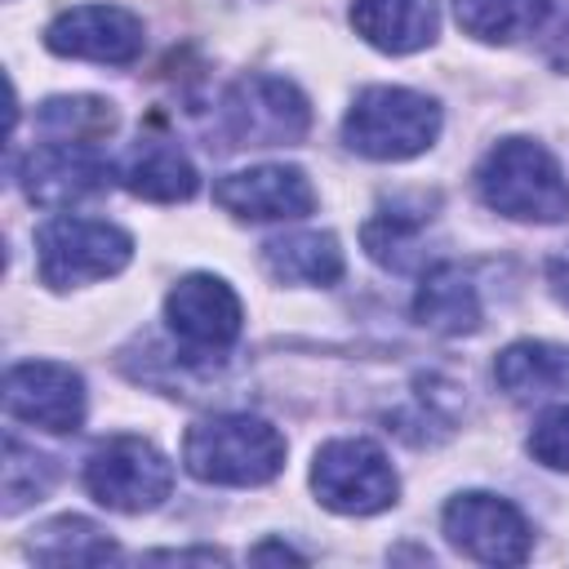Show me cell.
I'll use <instances>...</instances> for the list:
<instances>
[{"mask_svg":"<svg viewBox=\"0 0 569 569\" xmlns=\"http://www.w3.org/2000/svg\"><path fill=\"white\" fill-rule=\"evenodd\" d=\"M249 560H293V565H302V556H298V551H289L284 542H262V547H253V551H249Z\"/></svg>","mask_w":569,"mask_h":569,"instance_id":"27","label":"cell"},{"mask_svg":"<svg viewBox=\"0 0 569 569\" xmlns=\"http://www.w3.org/2000/svg\"><path fill=\"white\" fill-rule=\"evenodd\" d=\"M351 27L365 44L382 53H418L440 31L436 0H356Z\"/></svg>","mask_w":569,"mask_h":569,"instance_id":"14","label":"cell"},{"mask_svg":"<svg viewBox=\"0 0 569 569\" xmlns=\"http://www.w3.org/2000/svg\"><path fill=\"white\" fill-rule=\"evenodd\" d=\"M27 556L36 565H107L116 560V538L84 516H58L31 533Z\"/></svg>","mask_w":569,"mask_h":569,"instance_id":"19","label":"cell"},{"mask_svg":"<svg viewBox=\"0 0 569 569\" xmlns=\"http://www.w3.org/2000/svg\"><path fill=\"white\" fill-rule=\"evenodd\" d=\"M365 253L387 271H413L422 262V222L409 213H378L360 231Z\"/></svg>","mask_w":569,"mask_h":569,"instance_id":"22","label":"cell"},{"mask_svg":"<svg viewBox=\"0 0 569 569\" xmlns=\"http://www.w3.org/2000/svg\"><path fill=\"white\" fill-rule=\"evenodd\" d=\"M311 489H316V502L338 516H378L400 498V480L387 453L360 436H342L316 449Z\"/></svg>","mask_w":569,"mask_h":569,"instance_id":"6","label":"cell"},{"mask_svg":"<svg viewBox=\"0 0 569 569\" xmlns=\"http://www.w3.org/2000/svg\"><path fill=\"white\" fill-rule=\"evenodd\" d=\"M547 13H551V0H453L458 27L485 44H511L538 31Z\"/></svg>","mask_w":569,"mask_h":569,"instance_id":"20","label":"cell"},{"mask_svg":"<svg viewBox=\"0 0 569 569\" xmlns=\"http://www.w3.org/2000/svg\"><path fill=\"white\" fill-rule=\"evenodd\" d=\"M529 453H533V462H542L551 471H569V405H556L533 422Z\"/></svg>","mask_w":569,"mask_h":569,"instance_id":"24","label":"cell"},{"mask_svg":"<svg viewBox=\"0 0 569 569\" xmlns=\"http://www.w3.org/2000/svg\"><path fill=\"white\" fill-rule=\"evenodd\" d=\"M58 480L53 458L27 449L18 436L4 440V516H18L22 507L40 502Z\"/></svg>","mask_w":569,"mask_h":569,"instance_id":"23","label":"cell"},{"mask_svg":"<svg viewBox=\"0 0 569 569\" xmlns=\"http://www.w3.org/2000/svg\"><path fill=\"white\" fill-rule=\"evenodd\" d=\"M142 44H147L142 18L120 4H71L44 27V49L58 58L124 67L142 53Z\"/></svg>","mask_w":569,"mask_h":569,"instance_id":"12","label":"cell"},{"mask_svg":"<svg viewBox=\"0 0 569 569\" xmlns=\"http://www.w3.org/2000/svg\"><path fill=\"white\" fill-rule=\"evenodd\" d=\"M84 489L107 511L142 516L173 493V462L142 436H111L84 458Z\"/></svg>","mask_w":569,"mask_h":569,"instance_id":"5","label":"cell"},{"mask_svg":"<svg viewBox=\"0 0 569 569\" xmlns=\"http://www.w3.org/2000/svg\"><path fill=\"white\" fill-rule=\"evenodd\" d=\"M436 138H440V102L400 84L360 89L342 116V142L365 160H409L422 156Z\"/></svg>","mask_w":569,"mask_h":569,"instance_id":"3","label":"cell"},{"mask_svg":"<svg viewBox=\"0 0 569 569\" xmlns=\"http://www.w3.org/2000/svg\"><path fill=\"white\" fill-rule=\"evenodd\" d=\"M493 382L511 400H547L569 391V347L542 342V338H520L498 351L493 360Z\"/></svg>","mask_w":569,"mask_h":569,"instance_id":"17","label":"cell"},{"mask_svg":"<svg viewBox=\"0 0 569 569\" xmlns=\"http://www.w3.org/2000/svg\"><path fill=\"white\" fill-rule=\"evenodd\" d=\"M413 320L445 333V338L476 333L485 311H480V293H476L471 276L458 262L427 267L422 280H418V293H413Z\"/></svg>","mask_w":569,"mask_h":569,"instance_id":"15","label":"cell"},{"mask_svg":"<svg viewBox=\"0 0 569 569\" xmlns=\"http://www.w3.org/2000/svg\"><path fill=\"white\" fill-rule=\"evenodd\" d=\"M111 178L116 169L98 151V142H67V138L40 142L18 169L27 200L40 209H71L80 200H93L111 187Z\"/></svg>","mask_w":569,"mask_h":569,"instance_id":"10","label":"cell"},{"mask_svg":"<svg viewBox=\"0 0 569 569\" xmlns=\"http://www.w3.org/2000/svg\"><path fill=\"white\" fill-rule=\"evenodd\" d=\"M133 258V236L98 218H49L36 231V267L49 289H80L120 276Z\"/></svg>","mask_w":569,"mask_h":569,"instance_id":"4","label":"cell"},{"mask_svg":"<svg viewBox=\"0 0 569 569\" xmlns=\"http://www.w3.org/2000/svg\"><path fill=\"white\" fill-rule=\"evenodd\" d=\"M222 124L236 147H293L311 129V102L293 80L249 71L222 93Z\"/></svg>","mask_w":569,"mask_h":569,"instance_id":"7","label":"cell"},{"mask_svg":"<svg viewBox=\"0 0 569 569\" xmlns=\"http://www.w3.org/2000/svg\"><path fill=\"white\" fill-rule=\"evenodd\" d=\"M182 467L204 485L253 489L280 476L284 436L258 413H213L182 436Z\"/></svg>","mask_w":569,"mask_h":569,"instance_id":"1","label":"cell"},{"mask_svg":"<svg viewBox=\"0 0 569 569\" xmlns=\"http://www.w3.org/2000/svg\"><path fill=\"white\" fill-rule=\"evenodd\" d=\"M164 325L187 360H222L244 329V307L222 276L191 271L164 293Z\"/></svg>","mask_w":569,"mask_h":569,"instance_id":"8","label":"cell"},{"mask_svg":"<svg viewBox=\"0 0 569 569\" xmlns=\"http://www.w3.org/2000/svg\"><path fill=\"white\" fill-rule=\"evenodd\" d=\"M213 200L240 222H289L316 209V191L298 164H253L213 182Z\"/></svg>","mask_w":569,"mask_h":569,"instance_id":"13","label":"cell"},{"mask_svg":"<svg viewBox=\"0 0 569 569\" xmlns=\"http://www.w3.org/2000/svg\"><path fill=\"white\" fill-rule=\"evenodd\" d=\"M147 560H204V565H218L222 551H213V547H200V551H151Z\"/></svg>","mask_w":569,"mask_h":569,"instance_id":"26","label":"cell"},{"mask_svg":"<svg viewBox=\"0 0 569 569\" xmlns=\"http://www.w3.org/2000/svg\"><path fill=\"white\" fill-rule=\"evenodd\" d=\"M40 129L49 138H67V142H102L107 133H116V107L107 98H49L40 102Z\"/></svg>","mask_w":569,"mask_h":569,"instance_id":"21","label":"cell"},{"mask_svg":"<svg viewBox=\"0 0 569 569\" xmlns=\"http://www.w3.org/2000/svg\"><path fill=\"white\" fill-rule=\"evenodd\" d=\"M547 280H551V293L569 307V253H560V258L547 262Z\"/></svg>","mask_w":569,"mask_h":569,"instance_id":"25","label":"cell"},{"mask_svg":"<svg viewBox=\"0 0 569 569\" xmlns=\"http://www.w3.org/2000/svg\"><path fill=\"white\" fill-rule=\"evenodd\" d=\"M4 409L18 422L67 436L84 422V378L62 360H18L4 373Z\"/></svg>","mask_w":569,"mask_h":569,"instance_id":"11","label":"cell"},{"mask_svg":"<svg viewBox=\"0 0 569 569\" xmlns=\"http://www.w3.org/2000/svg\"><path fill=\"white\" fill-rule=\"evenodd\" d=\"M262 267L280 284H338L342 244L333 231H289L262 244Z\"/></svg>","mask_w":569,"mask_h":569,"instance_id":"18","label":"cell"},{"mask_svg":"<svg viewBox=\"0 0 569 569\" xmlns=\"http://www.w3.org/2000/svg\"><path fill=\"white\" fill-rule=\"evenodd\" d=\"M120 182L124 191H133L138 200H156V204H178L191 200L200 187L196 164L182 156V147H173L169 138H138L133 151L120 164Z\"/></svg>","mask_w":569,"mask_h":569,"instance_id":"16","label":"cell"},{"mask_svg":"<svg viewBox=\"0 0 569 569\" xmlns=\"http://www.w3.org/2000/svg\"><path fill=\"white\" fill-rule=\"evenodd\" d=\"M480 200L516 222H565L569 218V182L556 156L533 138H502L485 151L476 169Z\"/></svg>","mask_w":569,"mask_h":569,"instance_id":"2","label":"cell"},{"mask_svg":"<svg viewBox=\"0 0 569 569\" xmlns=\"http://www.w3.org/2000/svg\"><path fill=\"white\" fill-rule=\"evenodd\" d=\"M440 529L449 538V547H458L462 556L480 560V565H525L533 533L529 520L498 493L471 489V493H453L445 502Z\"/></svg>","mask_w":569,"mask_h":569,"instance_id":"9","label":"cell"}]
</instances>
